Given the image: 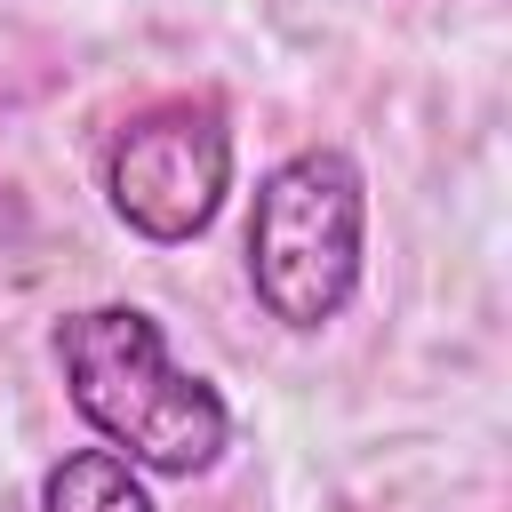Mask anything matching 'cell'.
<instances>
[{"label":"cell","instance_id":"cell-2","mask_svg":"<svg viewBox=\"0 0 512 512\" xmlns=\"http://www.w3.org/2000/svg\"><path fill=\"white\" fill-rule=\"evenodd\" d=\"M368 272V176L344 144H304L288 152L248 208V288L256 304L312 336L328 328Z\"/></svg>","mask_w":512,"mask_h":512},{"label":"cell","instance_id":"cell-4","mask_svg":"<svg viewBox=\"0 0 512 512\" xmlns=\"http://www.w3.org/2000/svg\"><path fill=\"white\" fill-rule=\"evenodd\" d=\"M40 512H160L144 472L112 448H72L64 464H48L40 480Z\"/></svg>","mask_w":512,"mask_h":512},{"label":"cell","instance_id":"cell-3","mask_svg":"<svg viewBox=\"0 0 512 512\" xmlns=\"http://www.w3.org/2000/svg\"><path fill=\"white\" fill-rule=\"evenodd\" d=\"M104 208L152 240V248H184L200 240L216 216H224V192H232V120L216 96H152L136 104L104 160Z\"/></svg>","mask_w":512,"mask_h":512},{"label":"cell","instance_id":"cell-1","mask_svg":"<svg viewBox=\"0 0 512 512\" xmlns=\"http://www.w3.org/2000/svg\"><path fill=\"white\" fill-rule=\"evenodd\" d=\"M56 368H64V392L80 408V424L128 456L136 472H168V480H192L208 472L224 448H232V408L208 376H192L160 320L144 304H88V312H64L56 328Z\"/></svg>","mask_w":512,"mask_h":512}]
</instances>
